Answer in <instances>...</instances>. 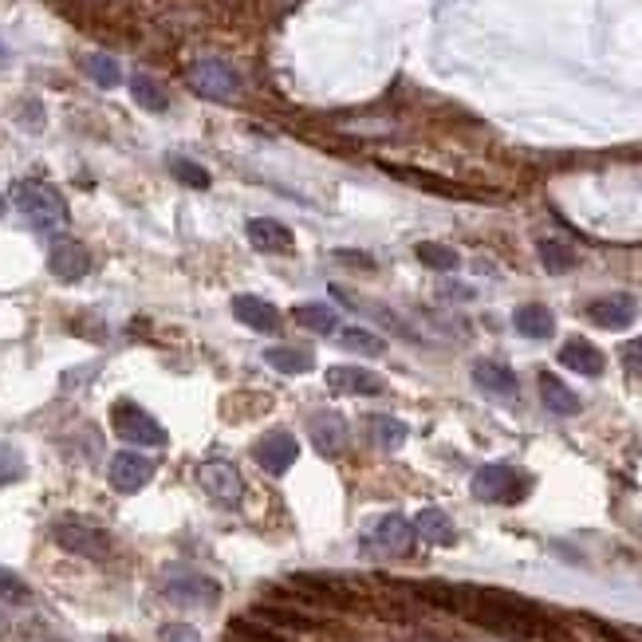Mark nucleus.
Returning a JSON list of instances; mask_svg holds the SVG:
<instances>
[{"label": "nucleus", "mask_w": 642, "mask_h": 642, "mask_svg": "<svg viewBox=\"0 0 642 642\" xmlns=\"http://www.w3.org/2000/svg\"><path fill=\"white\" fill-rule=\"evenodd\" d=\"M296 457H300V442H296L292 434H284V430L264 434L257 446H253V461H257L264 473H272V477L288 473V469L296 465Z\"/></svg>", "instance_id": "9d476101"}, {"label": "nucleus", "mask_w": 642, "mask_h": 642, "mask_svg": "<svg viewBox=\"0 0 642 642\" xmlns=\"http://www.w3.org/2000/svg\"><path fill=\"white\" fill-rule=\"evenodd\" d=\"M560 363H564L568 371H576V375H587V379H599V375H603V367H607L603 351H599L595 343L579 339V335L560 347Z\"/></svg>", "instance_id": "dca6fc26"}, {"label": "nucleus", "mask_w": 642, "mask_h": 642, "mask_svg": "<svg viewBox=\"0 0 642 642\" xmlns=\"http://www.w3.org/2000/svg\"><path fill=\"white\" fill-rule=\"evenodd\" d=\"M4 209H8V205H4V197H0V217H4Z\"/></svg>", "instance_id": "e433bc0d"}, {"label": "nucleus", "mask_w": 642, "mask_h": 642, "mask_svg": "<svg viewBox=\"0 0 642 642\" xmlns=\"http://www.w3.org/2000/svg\"><path fill=\"white\" fill-rule=\"evenodd\" d=\"M107 477H111V485H115L119 493H138V489L154 477V461H146L142 453H134V450H123L111 457Z\"/></svg>", "instance_id": "ddd939ff"}, {"label": "nucleus", "mask_w": 642, "mask_h": 642, "mask_svg": "<svg viewBox=\"0 0 642 642\" xmlns=\"http://www.w3.org/2000/svg\"><path fill=\"white\" fill-rule=\"evenodd\" d=\"M186 83H190L201 99H213V103H229V99H237V91H241V75L225 64V60H197V64H190Z\"/></svg>", "instance_id": "423d86ee"}, {"label": "nucleus", "mask_w": 642, "mask_h": 642, "mask_svg": "<svg viewBox=\"0 0 642 642\" xmlns=\"http://www.w3.org/2000/svg\"><path fill=\"white\" fill-rule=\"evenodd\" d=\"M587 320L607 327V331H623V327H631L639 320V308H635L631 296H603V300H595L587 308Z\"/></svg>", "instance_id": "4468645a"}, {"label": "nucleus", "mask_w": 642, "mask_h": 642, "mask_svg": "<svg viewBox=\"0 0 642 642\" xmlns=\"http://www.w3.org/2000/svg\"><path fill=\"white\" fill-rule=\"evenodd\" d=\"M473 383L481 386L485 394H493V398H516V383L513 367H505V363H493V359H481V363H473Z\"/></svg>", "instance_id": "a211bd4d"}, {"label": "nucleus", "mask_w": 642, "mask_h": 642, "mask_svg": "<svg viewBox=\"0 0 642 642\" xmlns=\"http://www.w3.org/2000/svg\"><path fill=\"white\" fill-rule=\"evenodd\" d=\"M52 536H56V544H60L64 552H71V556H83V560H107V556H111L107 532L95 528V524H87V520L64 516V520H56Z\"/></svg>", "instance_id": "39448f33"}, {"label": "nucleus", "mask_w": 642, "mask_h": 642, "mask_svg": "<svg viewBox=\"0 0 642 642\" xmlns=\"http://www.w3.org/2000/svg\"><path fill=\"white\" fill-rule=\"evenodd\" d=\"M339 347H343V351H355V355H371V359L386 355V339L375 335V331H367V327H343V331H339Z\"/></svg>", "instance_id": "393cba45"}, {"label": "nucleus", "mask_w": 642, "mask_h": 642, "mask_svg": "<svg viewBox=\"0 0 642 642\" xmlns=\"http://www.w3.org/2000/svg\"><path fill=\"white\" fill-rule=\"evenodd\" d=\"M83 71L91 75V83L95 87H103V91H111V87H119L123 83V67L115 56H107V52H91L87 60H83Z\"/></svg>", "instance_id": "a878e982"}, {"label": "nucleus", "mask_w": 642, "mask_h": 642, "mask_svg": "<svg viewBox=\"0 0 642 642\" xmlns=\"http://www.w3.org/2000/svg\"><path fill=\"white\" fill-rule=\"evenodd\" d=\"M442 296H446V300H473V288H465V284H442Z\"/></svg>", "instance_id": "c9c22d12"}, {"label": "nucleus", "mask_w": 642, "mask_h": 642, "mask_svg": "<svg viewBox=\"0 0 642 642\" xmlns=\"http://www.w3.org/2000/svg\"><path fill=\"white\" fill-rule=\"evenodd\" d=\"M430 603L461 611L465 619L497 631V635H513V639H544L552 635V623L544 619L540 607H532L528 599L509 595V591H489V587H450V583H426L418 587Z\"/></svg>", "instance_id": "f257e3e1"}, {"label": "nucleus", "mask_w": 642, "mask_h": 642, "mask_svg": "<svg viewBox=\"0 0 642 642\" xmlns=\"http://www.w3.org/2000/svg\"><path fill=\"white\" fill-rule=\"evenodd\" d=\"M536 253H540V264L548 268V272H568V268H576V249H568L564 241H552V237H544L540 245H536Z\"/></svg>", "instance_id": "c85d7f7f"}, {"label": "nucleus", "mask_w": 642, "mask_h": 642, "mask_svg": "<svg viewBox=\"0 0 642 642\" xmlns=\"http://www.w3.org/2000/svg\"><path fill=\"white\" fill-rule=\"evenodd\" d=\"M249 245L257 253H292L296 237L284 221H272V217H253L249 221Z\"/></svg>", "instance_id": "2eb2a0df"}, {"label": "nucleus", "mask_w": 642, "mask_h": 642, "mask_svg": "<svg viewBox=\"0 0 642 642\" xmlns=\"http://www.w3.org/2000/svg\"><path fill=\"white\" fill-rule=\"evenodd\" d=\"M619 359H623L627 375H639V379H642V339H631V343H623Z\"/></svg>", "instance_id": "72a5a7b5"}, {"label": "nucleus", "mask_w": 642, "mask_h": 642, "mask_svg": "<svg viewBox=\"0 0 642 642\" xmlns=\"http://www.w3.org/2000/svg\"><path fill=\"white\" fill-rule=\"evenodd\" d=\"M513 327L528 339H552L556 335V316L548 304H520L513 312Z\"/></svg>", "instance_id": "6ab92c4d"}, {"label": "nucleus", "mask_w": 642, "mask_h": 642, "mask_svg": "<svg viewBox=\"0 0 642 642\" xmlns=\"http://www.w3.org/2000/svg\"><path fill=\"white\" fill-rule=\"evenodd\" d=\"M197 481H201V489H205L217 505H225V509H237L241 497H245V477H241V469H237L233 461H205V465L197 469Z\"/></svg>", "instance_id": "6e6552de"}, {"label": "nucleus", "mask_w": 642, "mask_h": 642, "mask_svg": "<svg viewBox=\"0 0 642 642\" xmlns=\"http://www.w3.org/2000/svg\"><path fill=\"white\" fill-rule=\"evenodd\" d=\"M528 493V477L516 473L513 465H485L473 473V497L489 505H516Z\"/></svg>", "instance_id": "7ed1b4c3"}, {"label": "nucleus", "mask_w": 642, "mask_h": 642, "mask_svg": "<svg viewBox=\"0 0 642 642\" xmlns=\"http://www.w3.org/2000/svg\"><path fill=\"white\" fill-rule=\"evenodd\" d=\"M162 642H197V631L186 623H170V627H162Z\"/></svg>", "instance_id": "f704fd0d"}, {"label": "nucleus", "mask_w": 642, "mask_h": 642, "mask_svg": "<svg viewBox=\"0 0 642 642\" xmlns=\"http://www.w3.org/2000/svg\"><path fill=\"white\" fill-rule=\"evenodd\" d=\"M12 201L16 209L28 217L32 229L40 233H56L67 225V201L60 197V190H52L48 182H36V178H24L12 186Z\"/></svg>", "instance_id": "f03ea898"}, {"label": "nucleus", "mask_w": 642, "mask_h": 642, "mask_svg": "<svg viewBox=\"0 0 642 642\" xmlns=\"http://www.w3.org/2000/svg\"><path fill=\"white\" fill-rule=\"evenodd\" d=\"M233 316L241 323H249L253 331H276L280 327V312L260 296H237L233 300Z\"/></svg>", "instance_id": "412c9836"}, {"label": "nucleus", "mask_w": 642, "mask_h": 642, "mask_svg": "<svg viewBox=\"0 0 642 642\" xmlns=\"http://www.w3.org/2000/svg\"><path fill=\"white\" fill-rule=\"evenodd\" d=\"M111 426H115V434H119L123 442H130V446H150V450L166 446L162 422H158L154 414H146L138 402H115V406H111Z\"/></svg>", "instance_id": "20e7f679"}, {"label": "nucleus", "mask_w": 642, "mask_h": 642, "mask_svg": "<svg viewBox=\"0 0 642 642\" xmlns=\"http://www.w3.org/2000/svg\"><path fill=\"white\" fill-rule=\"evenodd\" d=\"M540 398H544V406L552 410V414H560V418H572L583 410V402H579V394L572 386H564L552 371H544L540 375Z\"/></svg>", "instance_id": "aec40b11"}, {"label": "nucleus", "mask_w": 642, "mask_h": 642, "mask_svg": "<svg viewBox=\"0 0 642 642\" xmlns=\"http://www.w3.org/2000/svg\"><path fill=\"white\" fill-rule=\"evenodd\" d=\"M237 639H241V635H237ZM241 642H253V639H241Z\"/></svg>", "instance_id": "4c0bfd02"}, {"label": "nucleus", "mask_w": 642, "mask_h": 642, "mask_svg": "<svg viewBox=\"0 0 642 642\" xmlns=\"http://www.w3.org/2000/svg\"><path fill=\"white\" fill-rule=\"evenodd\" d=\"M130 95H134V103H138V107H146V111H154V115H162V111L170 107L166 87H162L154 75H146V71L130 75Z\"/></svg>", "instance_id": "b1692460"}, {"label": "nucleus", "mask_w": 642, "mask_h": 642, "mask_svg": "<svg viewBox=\"0 0 642 642\" xmlns=\"http://www.w3.org/2000/svg\"><path fill=\"white\" fill-rule=\"evenodd\" d=\"M308 438H312V446H316L323 457H339V453H347V446H351V430H347V422H343L335 410H316V414L308 418Z\"/></svg>", "instance_id": "9b49d317"}, {"label": "nucleus", "mask_w": 642, "mask_h": 642, "mask_svg": "<svg viewBox=\"0 0 642 642\" xmlns=\"http://www.w3.org/2000/svg\"><path fill=\"white\" fill-rule=\"evenodd\" d=\"M28 599H32V587L16 572L0 568V603H28Z\"/></svg>", "instance_id": "2f4dec72"}, {"label": "nucleus", "mask_w": 642, "mask_h": 642, "mask_svg": "<svg viewBox=\"0 0 642 642\" xmlns=\"http://www.w3.org/2000/svg\"><path fill=\"white\" fill-rule=\"evenodd\" d=\"M166 166H170V174H174V178H178L182 186H190V190H209V186H213L209 170H205V166H197L193 158L170 154V158H166Z\"/></svg>", "instance_id": "bb28decb"}, {"label": "nucleus", "mask_w": 642, "mask_h": 642, "mask_svg": "<svg viewBox=\"0 0 642 642\" xmlns=\"http://www.w3.org/2000/svg\"><path fill=\"white\" fill-rule=\"evenodd\" d=\"M264 363L276 367L280 375H308L316 367V351H308V347H268Z\"/></svg>", "instance_id": "4be33fe9"}, {"label": "nucleus", "mask_w": 642, "mask_h": 642, "mask_svg": "<svg viewBox=\"0 0 642 642\" xmlns=\"http://www.w3.org/2000/svg\"><path fill=\"white\" fill-rule=\"evenodd\" d=\"M418 260H422L426 268H434V272H453V268L461 264L457 249L438 245V241H422V245H418Z\"/></svg>", "instance_id": "7c9ffc66"}, {"label": "nucleus", "mask_w": 642, "mask_h": 642, "mask_svg": "<svg viewBox=\"0 0 642 642\" xmlns=\"http://www.w3.org/2000/svg\"><path fill=\"white\" fill-rule=\"evenodd\" d=\"M367 430H371V438H375L383 450H398V446L406 442V426H402L398 418H390V414H371V418H367Z\"/></svg>", "instance_id": "cd10ccee"}, {"label": "nucleus", "mask_w": 642, "mask_h": 642, "mask_svg": "<svg viewBox=\"0 0 642 642\" xmlns=\"http://www.w3.org/2000/svg\"><path fill=\"white\" fill-rule=\"evenodd\" d=\"M296 320L304 323L308 331H316V335H327V331L339 327V316H335L331 304H300V308H296Z\"/></svg>", "instance_id": "c756f323"}, {"label": "nucleus", "mask_w": 642, "mask_h": 642, "mask_svg": "<svg viewBox=\"0 0 642 642\" xmlns=\"http://www.w3.org/2000/svg\"><path fill=\"white\" fill-rule=\"evenodd\" d=\"M162 595L170 603H182V607H213L221 599V587L217 579L190 572V568H170L162 579Z\"/></svg>", "instance_id": "0eeeda50"}, {"label": "nucleus", "mask_w": 642, "mask_h": 642, "mask_svg": "<svg viewBox=\"0 0 642 642\" xmlns=\"http://www.w3.org/2000/svg\"><path fill=\"white\" fill-rule=\"evenodd\" d=\"M414 536H422L426 544H453L457 540V528L442 509H422L414 516Z\"/></svg>", "instance_id": "5701e85b"}, {"label": "nucleus", "mask_w": 642, "mask_h": 642, "mask_svg": "<svg viewBox=\"0 0 642 642\" xmlns=\"http://www.w3.org/2000/svg\"><path fill=\"white\" fill-rule=\"evenodd\" d=\"M327 386L335 394H383L386 390L383 379L375 371H367V367H331L327 371Z\"/></svg>", "instance_id": "f3484780"}, {"label": "nucleus", "mask_w": 642, "mask_h": 642, "mask_svg": "<svg viewBox=\"0 0 642 642\" xmlns=\"http://www.w3.org/2000/svg\"><path fill=\"white\" fill-rule=\"evenodd\" d=\"M20 473H24L20 453L12 450V446H0V485H4V481H16Z\"/></svg>", "instance_id": "473e14b6"}, {"label": "nucleus", "mask_w": 642, "mask_h": 642, "mask_svg": "<svg viewBox=\"0 0 642 642\" xmlns=\"http://www.w3.org/2000/svg\"><path fill=\"white\" fill-rule=\"evenodd\" d=\"M410 548H414V524L398 513L375 520V528L363 536V552L371 556H406Z\"/></svg>", "instance_id": "1a4fd4ad"}, {"label": "nucleus", "mask_w": 642, "mask_h": 642, "mask_svg": "<svg viewBox=\"0 0 642 642\" xmlns=\"http://www.w3.org/2000/svg\"><path fill=\"white\" fill-rule=\"evenodd\" d=\"M48 272L56 276V280H83L87 272H91V253L79 245V241H71V237H60L52 249H48Z\"/></svg>", "instance_id": "f8f14e48"}]
</instances>
